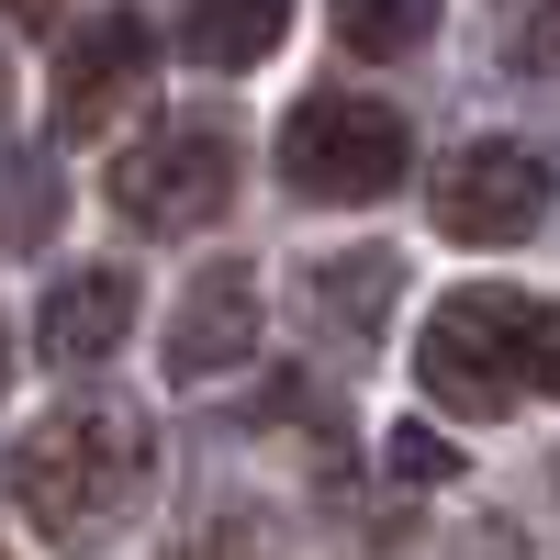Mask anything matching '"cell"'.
Returning <instances> with one entry per match:
<instances>
[{
	"mask_svg": "<svg viewBox=\"0 0 560 560\" xmlns=\"http://www.w3.org/2000/svg\"><path fill=\"white\" fill-rule=\"evenodd\" d=\"M158 482V438L135 404H57L34 415V438L12 448V504L45 549H102Z\"/></svg>",
	"mask_w": 560,
	"mask_h": 560,
	"instance_id": "obj_1",
	"label": "cell"
},
{
	"mask_svg": "<svg viewBox=\"0 0 560 560\" xmlns=\"http://www.w3.org/2000/svg\"><path fill=\"white\" fill-rule=\"evenodd\" d=\"M415 382H427L438 415H471V427H504L549 393V303L538 292H448L427 314V348H415Z\"/></svg>",
	"mask_w": 560,
	"mask_h": 560,
	"instance_id": "obj_2",
	"label": "cell"
},
{
	"mask_svg": "<svg viewBox=\"0 0 560 560\" xmlns=\"http://www.w3.org/2000/svg\"><path fill=\"white\" fill-rule=\"evenodd\" d=\"M415 168V135L393 102H370V90H314V102H292V124H280V179H292L303 202H393V179Z\"/></svg>",
	"mask_w": 560,
	"mask_h": 560,
	"instance_id": "obj_3",
	"label": "cell"
},
{
	"mask_svg": "<svg viewBox=\"0 0 560 560\" xmlns=\"http://www.w3.org/2000/svg\"><path fill=\"white\" fill-rule=\"evenodd\" d=\"M236 202V135L224 124H158L113 158V213L147 236H202Z\"/></svg>",
	"mask_w": 560,
	"mask_h": 560,
	"instance_id": "obj_4",
	"label": "cell"
},
{
	"mask_svg": "<svg viewBox=\"0 0 560 560\" xmlns=\"http://www.w3.org/2000/svg\"><path fill=\"white\" fill-rule=\"evenodd\" d=\"M427 213L459 247H527L549 224V158L527 135H471L448 168H427Z\"/></svg>",
	"mask_w": 560,
	"mask_h": 560,
	"instance_id": "obj_5",
	"label": "cell"
},
{
	"mask_svg": "<svg viewBox=\"0 0 560 560\" xmlns=\"http://www.w3.org/2000/svg\"><path fill=\"white\" fill-rule=\"evenodd\" d=\"M147 68H158V34L135 23V12L79 23V34H68V57H57V135H113L124 102L147 90Z\"/></svg>",
	"mask_w": 560,
	"mask_h": 560,
	"instance_id": "obj_6",
	"label": "cell"
},
{
	"mask_svg": "<svg viewBox=\"0 0 560 560\" xmlns=\"http://www.w3.org/2000/svg\"><path fill=\"white\" fill-rule=\"evenodd\" d=\"M247 348H258V269L213 258L191 292H179V314H168V382L202 393V382H224V370H247Z\"/></svg>",
	"mask_w": 560,
	"mask_h": 560,
	"instance_id": "obj_7",
	"label": "cell"
},
{
	"mask_svg": "<svg viewBox=\"0 0 560 560\" xmlns=\"http://www.w3.org/2000/svg\"><path fill=\"white\" fill-rule=\"evenodd\" d=\"M124 325H135V269H68L57 292H45V314H34V359L102 370L124 348Z\"/></svg>",
	"mask_w": 560,
	"mask_h": 560,
	"instance_id": "obj_8",
	"label": "cell"
},
{
	"mask_svg": "<svg viewBox=\"0 0 560 560\" xmlns=\"http://www.w3.org/2000/svg\"><path fill=\"white\" fill-rule=\"evenodd\" d=\"M393 258L382 247H348V258H325V269H303V314L325 325V348L337 359H370L382 348V314H393Z\"/></svg>",
	"mask_w": 560,
	"mask_h": 560,
	"instance_id": "obj_9",
	"label": "cell"
},
{
	"mask_svg": "<svg viewBox=\"0 0 560 560\" xmlns=\"http://www.w3.org/2000/svg\"><path fill=\"white\" fill-rule=\"evenodd\" d=\"M280 23H292V0H191V57L202 68H258Z\"/></svg>",
	"mask_w": 560,
	"mask_h": 560,
	"instance_id": "obj_10",
	"label": "cell"
},
{
	"mask_svg": "<svg viewBox=\"0 0 560 560\" xmlns=\"http://www.w3.org/2000/svg\"><path fill=\"white\" fill-rule=\"evenodd\" d=\"M337 34L348 57H415L438 34V0H337Z\"/></svg>",
	"mask_w": 560,
	"mask_h": 560,
	"instance_id": "obj_11",
	"label": "cell"
},
{
	"mask_svg": "<svg viewBox=\"0 0 560 560\" xmlns=\"http://www.w3.org/2000/svg\"><path fill=\"white\" fill-rule=\"evenodd\" d=\"M393 471H404V482H448L459 459H448V448H438L427 427H393Z\"/></svg>",
	"mask_w": 560,
	"mask_h": 560,
	"instance_id": "obj_12",
	"label": "cell"
},
{
	"mask_svg": "<svg viewBox=\"0 0 560 560\" xmlns=\"http://www.w3.org/2000/svg\"><path fill=\"white\" fill-rule=\"evenodd\" d=\"M0 12H12V23H57V0H0Z\"/></svg>",
	"mask_w": 560,
	"mask_h": 560,
	"instance_id": "obj_13",
	"label": "cell"
},
{
	"mask_svg": "<svg viewBox=\"0 0 560 560\" xmlns=\"http://www.w3.org/2000/svg\"><path fill=\"white\" fill-rule=\"evenodd\" d=\"M0 382H12V337H0Z\"/></svg>",
	"mask_w": 560,
	"mask_h": 560,
	"instance_id": "obj_14",
	"label": "cell"
},
{
	"mask_svg": "<svg viewBox=\"0 0 560 560\" xmlns=\"http://www.w3.org/2000/svg\"><path fill=\"white\" fill-rule=\"evenodd\" d=\"M0 113H12V68H0Z\"/></svg>",
	"mask_w": 560,
	"mask_h": 560,
	"instance_id": "obj_15",
	"label": "cell"
},
{
	"mask_svg": "<svg viewBox=\"0 0 560 560\" xmlns=\"http://www.w3.org/2000/svg\"><path fill=\"white\" fill-rule=\"evenodd\" d=\"M0 560H12V549H0Z\"/></svg>",
	"mask_w": 560,
	"mask_h": 560,
	"instance_id": "obj_16",
	"label": "cell"
}]
</instances>
